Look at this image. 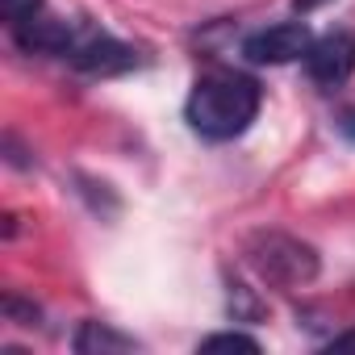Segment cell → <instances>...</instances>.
I'll use <instances>...</instances> for the list:
<instances>
[{"instance_id":"cell-1","label":"cell","mask_w":355,"mask_h":355,"mask_svg":"<svg viewBox=\"0 0 355 355\" xmlns=\"http://www.w3.org/2000/svg\"><path fill=\"white\" fill-rule=\"evenodd\" d=\"M259 105H263V88L255 76L234 67H214L193 84L184 101V117L193 134H201L205 142H234L251 130Z\"/></svg>"},{"instance_id":"cell-2","label":"cell","mask_w":355,"mask_h":355,"mask_svg":"<svg viewBox=\"0 0 355 355\" xmlns=\"http://www.w3.org/2000/svg\"><path fill=\"white\" fill-rule=\"evenodd\" d=\"M243 259L251 263V272L259 280H268L276 288H305L322 272L318 251L305 239L284 234V230H255L243 243Z\"/></svg>"},{"instance_id":"cell-3","label":"cell","mask_w":355,"mask_h":355,"mask_svg":"<svg viewBox=\"0 0 355 355\" xmlns=\"http://www.w3.org/2000/svg\"><path fill=\"white\" fill-rule=\"evenodd\" d=\"M67 63L80 67V71H88V76H121V71L138 67V55H134V46L117 42L113 34L80 21L76 26V42L67 51Z\"/></svg>"},{"instance_id":"cell-4","label":"cell","mask_w":355,"mask_h":355,"mask_svg":"<svg viewBox=\"0 0 355 355\" xmlns=\"http://www.w3.org/2000/svg\"><path fill=\"white\" fill-rule=\"evenodd\" d=\"M313 34L305 21H276V26H263L255 34L243 38V55L247 63L255 67H280V63H293V59H305Z\"/></svg>"},{"instance_id":"cell-5","label":"cell","mask_w":355,"mask_h":355,"mask_svg":"<svg viewBox=\"0 0 355 355\" xmlns=\"http://www.w3.org/2000/svg\"><path fill=\"white\" fill-rule=\"evenodd\" d=\"M355 71V34L347 30H330L322 38L309 42L305 51V76L318 84V88H338L347 84Z\"/></svg>"},{"instance_id":"cell-6","label":"cell","mask_w":355,"mask_h":355,"mask_svg":"<svg viewBox=\"0 0 355 355\" xmlns=\"http://www.w3.org/2000/svg\"><path fill=\"white\" fill-rule=\"evenodd\" d=\"M71 347H76L80 355H121V351H138V338L121 334V330L109 326V322H80Z\"/></svg>"},{"instance_id":"cell-7","label":"cell","mask_w":355,"mask_h":355,"mask_svg":"<svg viewBox=\"0 0 355 355\" xmlns=\"http://www.w3.org/2000/svg\"><path fill=\"white\" fill-rule=\"evenodd\" d=\"M201 351H259V338L243 334V330H218L209 338H201Z\"/></svg>"},{"instance_id":"cell-8","label":"cell","mask_w":355,"mask_h":355,"mask_svg":"<svg viewBox=\"0 0 355 355\" xmlns=\"http://www.w3.org/2000/svg\"><path fill=\"white\" fill-rule=\"evenodd\" d=\"M5 5V21H9V30H17V26H26L30 17H38L42 9H46V0H0Z\"/></svg>"},{"instance_id":"cell-9","label":"cell","mask_w":355,"mask_h":355,"mask_svg":"<svg viewBox=\"0 0 355 355\" xmlns=\"http://www.w3.org/2000/svg\"><path fill=\"white\" fill-rule=\"evenodd\" d=\"M338 130H343V134H351V138H355V109H347V113H343V117H338Z\"/></svg>"},{"instance_id":"cell-10","label":"cell","mask_w":355,"mask_h":355,"mask_svg":"<svg viewBox=\"0 0 355 355\" xmlns=\"http://www.w3.org/2000/svg\"><path fill=\"white\" fill-rule=\"evenodd\" d=\"M330 347H355V330H347V334H334V338H330Z\"/></svg>"},{"instance_id":"cell-11","label":"cell","mask_w":355,"mask_h":355,"mask_svg":"<svg viewBox=\"0 0 355 355\" xmlns=\"http://www.w3.org/2000/svg\"><path fill=\"white\" fill-rule=\"evenodd\" d=\"M293 5H297L301 13H309V9H318V5H326V0H293Z\"/></svg>"}]
</instances>
